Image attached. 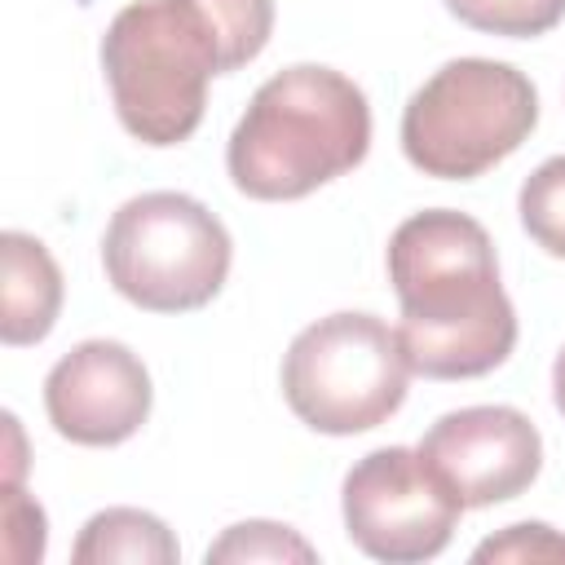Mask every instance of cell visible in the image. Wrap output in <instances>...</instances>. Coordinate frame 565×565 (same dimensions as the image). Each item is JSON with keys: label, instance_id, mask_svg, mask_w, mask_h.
<instances>
[{"label": "cell", "instance_id": "6da1fadb", "mask_svg": "<svg viewBox=\"0 0 565 565\" xmlns=\"http://www.w3.org/2000/svg\"><path fill=\"white\" fill-rule=\"evenodd\" d=\"M388 282L402 305L397 335L415 375L472 380L508 362L516 309L481 221L450 207L406 216L388 238Z\"/></svg>", "mask_w": 565, "mask_h": 565}, {"label": "cell", "instance_id": "7a4b0ae2", "mask_svg": "<svg viewBox=\"0 0 565 565\" xmlns=\"http://www.w3.org/2000/svg\"><path fill=\"white\" fill-rule=\"evenodd\" d=\"M366 146V93L331 66H287L247 102L230 132L225 163L247 199L282 203L358 168Z\"/></svg>", "mask_w": 565, "mask_h": 565}, {"label": "cell", "instance_id": "3957f363", "mask_svg": "<svg viewBox=\"0 0 565 565\" xmlns=\"http://www.w3.org/2000/svg\"><path fill=\"white\" fill-rule=\"evenodd\" d=\"M102 71L119 124L141 146H177L199 128L207 79L225 75V53L194 0H137L110 18Z\"/></svg>", "mask_w": 565, "mask_h": 565}, {"label": "cell", "instance_id": "277c9868", "mask_svg": "<svg viewBox=\"0 0 565 565\" xmlns=\"http://www.w3.org/2000/svg\"><path fill=\"white\" fill-rule=\"evenodd\" d=\"M539 124L525 71L490 57H455L433 71L402 110V150L424 177L472 181L508 159Z\"/></svg>", "mask_w": 565, "mask_h": 565}, {"label": "cell", "instance_id": "5b68a950", "mask_svg": "<svg viewBox=\"0 0 565 565\" xmlns=\"http://www.w3.org/2000/svg\"><path fill=\"white\" fill-rule=\"evenodd\" d=\"M411 362L397 327L375 313H331L282 353V397L300 424L331 437L380 428L406 402Z\"/></svg>", "mask_w": 565, "mask_h": 565}, {"label": "cell", "instance_id": "8992f818", "mask_svg": "<svg viewBox=\"0 0 565 565\" xmlns=\"http://www.w3.org/2000/svg\"><path fill=\"white\" fill-rule=\"evenodd\" d=\"M110 287L150 313L203 309L230 274V234L199 199L150 190L128 199L102 238Z\"/></svg>", "mask_w": 565, "mask_h": 565}, {"label": "cell", "instance_id": "52a82bcc", "mask_svg": "<svg viewBox=\"0 0 565 565\" xmlns=\"http://www.w3.org/2000/svg\"><path fill=\"white\" fill-rule=\"evenodd\" d=\"M344 530L349 539L388 565L433 561L463 512L450 481L406 446H380L362 455L344 477Z\"/></svg>", "mask_w": 565, "mask_h": 565}, {"label": "cell", "instance_id": "ba28073f", "mask_svg": "<svg viewBox=\"0 0 565 565\" xmlns=\"http://www.w3.org/2000/svg\"><path fill=\"white\" fill-rule=\"evenodd\" d=\"M463 499L490 508L530 490L543 468V437L516 406H463L441 415L415 446Z\"/></svg>", "mask_w": 565, "mask_h": 565}, {"label": "cell", "instance_id": "9c48e42d", "mask_svg": "<svg viewBox=\"0 0 565 565\" xmlns=\"http://www.w3.org/2000/svg\"><path fill=\"white\" fill-rule=\"evenodd\" d=\"M150 371L119 340H84L44 380L49 424L75 446H119L150 415Z\"/></svg>", "mask_w": 565, "mask_h": 565}, {"label": "cell", "instance_id": "30bf717a", "mask_svg": "<svg viewBox=\"0 0 565 565\" xmlns=\"http://www.w3.org/2000/svg\"><path fill=\"white\" fill-rule=\"evenodd\" d=\"M0 340L4 344H35L53 331L62 309V269L49 247L22 230L0 234Z\"/></svg>", "mask_w": 565, "mask_h": 565}, {"label": "cell", "instance_id": "8fae6325", "mask_svg": "<svg viewBox=\"0 0 565 565\" xmlns=\"http://www.w3.org/2000/svg\"><path fill=\"white\" fill-rule=\"evenodd\" d=\"M181 556L172 530L141 508H106L79 530L71 561L75 565H172Z\"/></svg>", "mask_w": 565, "mask_h": 565}, {"label": "cell", "instance_id": "7c38bea8", "mask_svg": "<svg viewBox=\"0 0 565 565\" xmlns=\"http://www.w3.org/2000/svg\"><path fill=\"white\" fill-rule=\"evenodd\" d=\"M521 225L547 252L565 260V154L539 163L521 185Z\"/></svg>", "mask_w": 565, "mask_h": 565}, {"label": "cell", "instance_id": "4fadbf2b", "mask_svg": "<svg viewBox=\"0 0 565 565\" xmlns=\"http://www.w3.org/2000/svg\"><path fill=\"white\" fill-rule=\"evenodd\" d=\"M247 565V561H300V565H313L318 552L305 534H296L291 525H278V521H243V525H230L212 547H207V565Z\"/></svg>", "mask_w": 565, "mask_h": 565}, {"label": "cell", "instance_id": "5bb4252c", "mask_svg": "<svg viewBox=\"0 0 565 565\" xmlns=\"http://www.w3.org/2000/svg\"><path fill=\"white\" fill-rule=\"evenodd\" d=\"M216 40H221V53H225V71H238L247 66L265 44H269V31H274V0H194Z\"/></svg>", "mask_w": 565, "mask_h": 565}, {"label": "cell", "instance_id": "9a60e30c", "mask_svg": "<svg viewBox=\"0 0 565 565\" xmlns=\"http://www.w3.org/2000/svg\"><path fill=\"white\" fill-rule=\"evenodd\" d=\"M446 9L463 26L508 40L543 35L565 18V0H446Z\"/></svg>", "mask_w": 565, "mask_h": 565}, {"label": "cell", "instance_id": "2e32d148", "mask_svg": "<svg viewBox=\"0 0 565 565\" xmlns=\"http://www.w3.org/2000/svg\"><path fill=\"white\" fill-rule=\"evenodd\" d=\"M4 561L35 565L44 556V512L35 499L22 494V481H4Z\"/></svg>", "mask_w": 565, "mask_h": 565}, {"label": "cell", "instance_id": "e0dca14e", "mask_svg": "<svg viewBox=\"0 0 565 565\" xmlns=\"http://www.w3.org/2000/svg\"><path fill=\"white\" fill-rule=\"evenodd\" d=\"M472 561H565V539L543 521H521L477 543Z\"/></svg>", "mask_w": 565, "mask_h": 565}, {"label": "cell", "instance_id": "ac0fdd59", "mask_svg": "<svg viewBox=\"0 0 565 565\" xmlns=\"http://www.w3.org/2000/svg\"><path fill=\"white\" fill-rule=\"evenodd\" d=\"M4 433H9V463H4V481H22V428L13 415H4Z\"/></svg>", "mask_w": 565, "mask_h": 565}, {"label": "cell", "instance_id": "d6986e66", "mask_svg": "<svg viewBox=\"0 0 565 565\" xmlns=\"http://www.w3.org/2000/svg\"><path fill=\"white\" fill-rule=\"evenodd\" d=\"M552 397H556V411L565 415V349H561L556 362H552Z\"/></svg>", "mask_w": 565, "mask_h": 565}]
</instances>
